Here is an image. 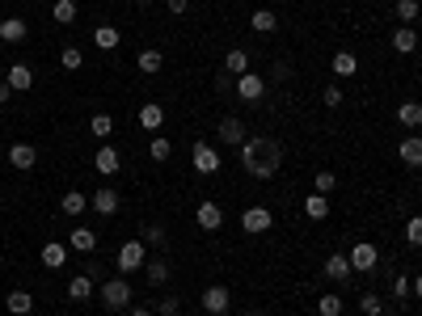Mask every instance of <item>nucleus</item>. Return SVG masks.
Returning <instances> with one entry per match:
<instances>
[{
	"mask_svg": "<svg viewBox=\"0 0 422 316\" xmlns=\"http://www.w3.org/2000/svg\"><path fill=\"white\" fill-rule=\"evenodd\" d=\"M279 165H283V148H279L271 135H249V139L241 143V169H245L249 177L271 182V177L279 173Z\"/></svg>",
	"mask_w": 422,
	"mask_h": 316,
	"instance_id": "1",
	"label": "nucleus"
},
{
	"mask_svg": "<svg viewBox=\"0 0 422 316\" xmlns=\"http://www.w3.org/2000/svg\"><path fill=\"white\" fill-rule=\"evenodd\" d=\"M101 304H106V312H123V308H131V283H127V279H106V287H101Z\"/></svg>",
	"mask_w": 422,
	"mask_h": 316,
	"instance_id": "2",
	"label": "nucleus"
},
{
	"mask_svg": "<svg viewBox=\"0 0 422 316\" xmlns=\"http://www.w3.org/2000/svg\"><path fill=\"white\" fill-rule=\"evenodd\" d=\"M190 165H194V173H203V177H211V173H220V152L216 148H211L207 139H199L194 148H190Z\"/></svg>",
	"mask_w": 422,
	"mask_h": 316,
	"instance_id": "3",
	"label": "nucleus"
},
{
	"mask_svg": "<svg viewBox=\"0 0 422 316\" xmlns=\"http://www.w3.org/2000/svg\"><path fill=\"white\" fill-rule=\"evenodd\" d=\"M346 257H351V270H355V274H372V270L380 266V249H376L372 240H359Z\"/></svg>",
	"mask_w": 422,
	"mask_h": 316,
	"instance_id": "4",
	"label": "nucleus"
},
{
	"mask_svg": "<svg viewBox=\"0 0 422 316\" xmlns=\"http://www.w3.org/2000/svg\"><path fill=\"white\" fill-rule=\"evenodd\" d=\"M144 266H148L144 240H127V245L119 249V270H123V274H135V270H144Z\"/></svg>",
	"mask_w": 422,
	"mask_h": 316,
	"instance_id": "5",
	"label": "nucleus"
},
{
	"mask_svg": "<svg viewBox=\"0 0 422 316\" xmlns=\"http://www.w3.org/2000/svg\"><path fill=\"white\" fill-rule=\"evenodd\" d=\"M241 228H245L249 236H262L267 228H275V216H271L267 207H245V211H241Z\"/></svg>",
	"mask_w": 422,
	"mask_h": 316,
	"instance_id": "6",
	"label": "nucleus"
},
{
	"mask_svg": "<svg viewBox=\"0 0 422 316\" xmlns=\"http://www.w3.org/2000/svg\"><path fill=\"white\" fill-rule=\"evenodd\" d=\"M9 165H13L17 173H30V169L38 165V148H34V143H13V148H9Z\"/></svg>",
	"mask_w": 422,
	"mask_h": 316,
	"instance_id": "7",
	"label": "nucleus"
},
{
	"mask_svg": "<svg viewBox=\"0 0 422 316\" xmlns=\"http://www.w3.org/2000/svg\"><path fill=\"white\" fill-rule=\"evenodd\" d=\"M228 304H233V295H228V287H220V283L203 291V312H211V316H224Z\"/></svg>",
	"mask_w": 422,
	"mask_h": 316,
	"instance_id": "8",
	"label": "nucleus"
},
{
	"mask_svg": "<svg viewBox=\"0 0 422 316\" xmlns=\"http://www.w3.org/2000/svg\"><path fill=\"white\" fill-rule=\"evenodd\" d=\"M89 207L97 211V216H115V211H119V190H115V186L93 190V194H89Z\"/></svg>",
	"mask_w": 422,
	"mask_h": 316,
	"instance_id": "9",
	"label": "nucleus"
},
{
	"mask_svg": "<svg viewBox=\"0 0 422 316\" xmlns=\"http://www.w3.org/2000/svg\"><path fill=\"white\" fill-rule=\"evenodd\" d=\"M262 93H267V80H262L258 72L237 76V97H241V101H262Z\"/></svg>",
	"mask_w": 422,
	"mask_h": 316,
	"instance_id": "10",
	"label": "nucleus"
},
{
	"mask_svg": "<svg viewBox=\"0 0 422 316\" xmlns=\"http://www.w3.org/2000/svg\"><path fill=\"white\" fill-rule=\"evenodd\" d=\"M194 220H199V228H203V232H220V228H224V211H220L216 202H199Z\"/></svg>",
	"mask_w": 422,
	"mask_h": 316,
	"instance_id": "11",
	"label": "nucleus"
},
{
	"mask_svg": "<svg viewBox=\"0 0 422 316\" xmlns=\"http://www.w3.org/2000/svg\"><path fill=\"white\" fill-rule=\"evenodd\" d=\"M119 165H123V161H119V152H115L110 143H101V148H97V156H93V169H97L101 177H115V173H119Z\"/></svg>",
	"mask_w": 422,
	"mask_h": 316,
	"instance_id": "12",
	"label": "nucleus"
},
{
	"mask_svg": "<svg viewBox=\"0 0 422 316\" xmlns=\"http://www.w3.org/2000/svg\"><path fill=\"white\" fill-rule=\"evenodd\" d=\"M355 270H351V257L346 253H330L326 257V279H334V283H346Z\"/></svg>",
	"mask_w": 422,
	"mask_h": 316,
	"instance_id": "13",
	"label": "nucleus"
},
{
	"mask_svg": "<svg viewBox=\"0 0 422 316\" xmlns=\"http://www.w3.org/2000/svg\"><path fill=\"white\" fill-rule=\"evenodd\" d=\"M64 261H68V245H60V240L42 245V266L47 270H64Z\"/></svg>",
	"mask_w": 422,
	"mask_h": 316,
	"instance_id": "14",
	"label": "nucleus"
},
{
	"mask_svg": "<svg viewBox=\"0 0 422 316\" xmlns=\"http://www.w3.org/2000/svg\"><path fill=\"white\" fill-rule=\"evenodd\" d=\"M220 139H224V143H233V148H241V143L249 139V135H245V123H241L237 114H228V119L220 123Z\"/></svg>",
	"mask_w": 422,
	"mask_h": 316,
	"instance_id": "15",
	"label": "nucleus"
},
{
	"mask_svg": "<svg viewBox=\"0 0 422 316\" xmlns=\"http://www.w3.org/2000/svg\"><path fill=\"white\" fill-rule=\"evenodd\" d=\"M68 249H76V253H93V249H97V232L76 224V228L68 232Z\"/></svg>",
	"mask_w": 422,
	"mask_h": 316,
	"instance_id": "16",
	"label": "nucleus"
},
{
	"mask_svg": "<svg viewBox=\"0 0 422 316\" xmlns=\"http://www.w3.org/2000/svg\"><path fill=\"white\" fill-rule=\"evenodd\" d=\"M397 156H401V161H405L410 169H422V135H410V139H401Z\"/></svg>",
	"mask_w": 422,
	"mask_h": 316,
	"instance_id": "17",
	"label": "nucleus"
},
{
	"mask_svg": "<svg viewBox=\"0 0 422 316\" xmlns=\"http://www.w3.org/2000/svg\"><path fill=\"white\" fill-rule=\"evenodd\" d=\"M135 68H140L144 76H156V72L165 68V55H161L156 46H148V51H140V55H135Z\"/></svg>",
	"mask_w": 422,
	"mask_h": 316,
	"instance_id": "18",
	"label": "nucleus"
},
{
	"mask_svg": "<svg viewBox=\"0 0 422 316\" xmlns=\"http://www.w3.org/2000/svg\"><path fill=\"white\" fill-rule=\"evenodd\" d=\"M414 46H418V30L414 26H397L393 30V51L397 55H414Z\"/></svg>",
	"mask_w": 422,
	"mask_h": 316,
	"instance_id": "19",
	"label": "nucleus"
},
{
	"mask_svg": "<svg viewBox=\"0 0 422 316\" xmlns=\"http://www.w3.org/2000/svg\"><path fill=\"white\" fill-rule=\"evenodd\" d=\"M161 123H165V110H161L156 101H144V105H140V127H144V131H161Z\"/></svg>",
	"mask_w": 422,
	"mask_h": 316,
	"instance_id": "20",
	"label": "nucleus"
},
{
	"mask_svg": "<svg viewBox=\"0 0 422 316\" xmlns=\"http://www.w3.org/2000/svg\"><path fill=\"white\" fill-rule=\"evenodd\" d=\"M26 34H30V26L22 17H5V21H0V42H26Z\"/></svg>",
	"mask_w": 422,
	"mask_h": 316,
	"instance_id": "21",
	"label": "nucleus"
},
{
	"mask_svg": "<svg viewBox=\"0 0 422 316\" xmlns=\"http://www.w3.org/2000/svg\"><path fill=\"white\" fill-rule=\"evenodd\" d=\"M5 85H9L13 93H26V89L34 85V72H30V64H13V68H9V80H5Z\"/></svg>",
	"mask_w": 422,
	"mask_h": 316,
	"instance_id": "22",
	"label": "nucleus"
},
{
	"mask_svg": "<svg viewBox=\"0 0 422 316\" xmlns=\"http://www.w3.org/2000/svg\"><path fill=\"white\" fill-rule=\"evenodd\" d=\"M224 72H228V76H245V72H249V55H245L241 46H233L228 55H224Z\"/></svg>",
	"mask_w": 422,
	"mask_h": 316,
	"instance_id": "23",
	"label": "nucleus"
},
{
	"mask_svg": "<svg viewBox=\"0 0 422 316\" xmlns=\"http://www.w3.org/2000/svg\"><path fill=\"white\" fill-rule=\"evenodd\" d=\"M60 211H64V216H81V211H89V194H81V190H72V194H64L60 198Z\"/></svg>",
	"mask_w": 422,
	"mask_h": 316,
	"instance_id": "24",
	"label": "nucleus"
},
{
	"mask_svg": "<svg viewBox=\"0 0 422 316\" xmlns=\"http://www.w3.org/2000/svg\"><path fill=\"white\" fill-rule=\"evenodd\" d=\"M304 216H308V220H326V216H330V198H326V194H308V198H304Z\"/></svg>",
	"mask_w": 422,
	"mask_h": 316,
	"instance_id": "25",
	"label": "nucleus"
},
{
	"mask_svg": "<svg viewBox=\"0 0 422 316\" xmlns=\"http://www.w3.org/2000/svg\"><path fill=\"white\" fill-rule=\"evenodd\" d=\"M93 42H97L101 51H119V42H123V34H119L115 26H97V30H93Z\"/></svg>",
	"mask_w": 422,
	"mask_h": 316,
	"instance_id": "26",
	"label": "nucleus"
},
{
	"mask_svg": "<svg viewBox=\"0 0 422 316\" xmlns=\"http://www.w3.org/2000/svg\"><path fill=\"white\" fill-rule=\"evenodd\" d=\"M68 295H72L76 304H85V299L93 295V279H89V274H72V279H68Z\"/></svg>",
	"mask_w": 422,
	"mask_h": 316,
	"instance_id": "27",
	"label": "nucleus"
},
{
	"mask_svg": "<svg viewBox=\"0 0 422 316\" xmlns=\"http://www.w3.org/2000/svg\"><path fill=\"white\" fill-rule=\"evenodd\" d=\"M9 312L13 316H30L34 312V295L30 291H9Z\"/></svg>",
	"mask_w": 422,
	"mask_h": 316,
	"instance_id": "28",
	"label": "nucleus"
},
{
	"mask_svg": "<svg viewBox=\"0 0 422 316\" xmlns=\"http://www.w3.org/2000/svg\"><path fill=\"white\" fill-rule=\"evenodd\" d=\"M249 26H253L258 34H271V30H279V17H275L271 9H258V13L249 17Z\"/></svg>",
	"mask_w": 422,
	"mask_h": 316,
	"instance_id": "29",
	"label": "nucleus"
},
{
	"mask_svg": "<svg viewBox=\"0 0 422 316\" xmlns=\"http://www.w3.org/2000/svg\"><path fill=\"white\" fill-rule=\"evenodd\" d=\"M359 72V60L351 55V51H338L334 55V76H355Z\"/></svg>",
	"mask_w": 422,
	"mask_h": 316,
	"instance_id": "30",
	"label": "nucleus"
},
{
	"mask_svg": "<svg viewBox=\"0 0 422 316\" xmlns=\"http://www.w3.org/2000/svg\"><path fill=\"white\" fill-rule=\"evenodd\" d=\"M51 17H56L60 26H72V21H76V0H56V9H51Z\"/></svg>",
	"mask_w": 422,
	"mask_h": 316,
	"instance_id": "31",
	"label": "nucleus"
},
{
	"mask_svg": "<svg viewBox=\"0 0 422 316\" xmlns=\"http://www.w3.org/2000/svg\"><path fill=\"white\" fill-rule=\"evenodd\" d=\"M89 131H93L97 139H110V135H115V119H110V114H93V119H89Z\"/></svg>",
	"mask_w": 422,
	"mask_h": 316,
	"instance_id": "32",
	"label": "nucleus"
},
{
	"mask_svg": "<svg viewBox=\"0 0 422 316\" xmlns=\"http://www.w3.org/2000/svg\"><path fill=\"white\" fill-rule=\"evenodd\" d=\"M148 283L152 287H165L169 283V261H148Z\"/></svg>",
	"mask_w": 422,
	"mask_h": 316,
	"instance_id": "33",
	"label": "nucleus"
},
{
	"mask_svg": "<svg viewBox=\"0 0 422 316\" xmlns=\"http://www.w3.org/2000/svg\"><path fill=\"white\" fill-rule=\"evenodd\" d=\"M81 64H85V55H81L76 46H64V51H60V68H64V72H81Z\"/></svg>",
	"mask_w": 422,
	"mask_h": 316,
	"instance_id": "34",
	"label": "nucleus"
},
{
	"mask_svg": "<svg viewBox=\"0 0 422 316\" xmlns=\"http://www.w3.org/2000/svg\"><path fill=\"white\" fill-rule=\"evenodd\" d=\"M418 13H422V5H418V0H397V21H401V26L418 21Z\"/></svg>",
	"mask_w": 422,
	"mask_h": 316,
	"instance_id": "35",
	"label": "nucleus"
},
{
	"mask_svg": "<svg viewBox=\"0 0 422 316\" xmlns=\"http://www.w3.org/2000/svg\"><path fill=\"white\" fill-rule=\"evenodd\" d=\"M397 119H401L405 127H422V105H418V101H405L401 110H397Z\"/></svg>",
	"mask_w": 422,
	"mask_h": 316,
	"instance_id": "36",
	"label": "nucleus"
},
{
	"mask_svg": "<svg viewBox=\"0 0 422 316\" xmlns=\"http://www.w3.org/2000/svg\"><path fill=\"white\" fill-rule=\"evenodd\" d=\"M148 156H152V161H169V156H174V143H169L165 135H156V139L148 143Z\"/></svg>",
	"mask_w": 422,
	"mask_h": 316,
	"instance_id": "37",
	"label": "nucleus"
},
{
	"mask_svg": "<svg viewBox=\"0 0 422 316\" xmlns=\"http://www.w3.org/2000/svg\"><path fill=\"white\" fill-rule=\"evenodd\" d=\"M316 312L321 316H342V295H321L316 299Z\"/></svg>",
	"mask_w": 422,
	"mask_h": 316,
	"instance_id": "38",
	"label": "nucleus"
},
{
	"mask_svg": "<svg viewBox=\"0 0 422 316\" xmlns=\"http://www.w3.org/2000/svg\"><path fill=\"white\" fill-rule=\"evenodd\" d=\"M334 186H338V177H334L330 169H321V173H316V177H312V190H316V194H330Z\"/></svg>",
	"mask_w": 422,
	"mask_h": 316,
	"instance_id": "39",
	"label": "nucleus"
},
{
	"mask_svg": "<svg viewBox=\"0 0 422 316\" xmlns=\"http://www.w3.org/2000/svg\"><path fill=\"white\" fill-rule=\"evenodd\" d=\"M405 240H410L414 249H422V216H414V220L405 224Z\"/></svg>",
	"mask_w": 422,
	"mask_h": 316,
	"instance_id": "40",
	"label": "nucleus"
},
{
	"mask_svg": "<svg viewBox=\"0 0 422 316\" xmlns=\"http://www.w3.org/2000/svg\"><path fill=\"white\" fill-rule=\"evenodd\" d=\"M359 308H363V316H380V312H385V299H380V295H363Z\"/></svg>",
	"mask_w": 422,
	"mask_h": 316,
	"instance_id": "41",
	"label": "nucleus"
},
{
	"mask_svg": "<svg viewBox=\"0 0 422 316\" xmlns=\"http://www.w3.org/2000/svg\"><path fill=\"white\" fill-rule=\"evenodd\" d=\"M144 245H156V249H161V245H165V228H161V224H148V228H144Z\"/></svg>",
	"mask_w": 422,
	"mask_h": 316,
	"instance_id": "42",
	"label": "nucleus"
},
{
	"mask_svg": "<svg viewBox=\"0 0 422 316\" xmlns=\"http://www.w3.org/2000/svg\"><path fill=\"white\" fill-rule=\"evenodd\" d=\"M321 101L330 105V110H334V105H342V89H338V85H326V89H321Z\"/></svg>",
	"mask_w": 422,
	"mask_h": 316,
	"instance_id": "43",
	"label": "nucleus"
},
{
	"mask_svg": "<svg viewBox=\"0 0 422 316\" xmlns=\"http://www.w3.org/2000/svg\"><path fill=\"white\" fill-rule=\"evenodd\" d=\"M178 308H182V304H178L174 295H165L161 304H156V316H178Z\"/></svg>",
	"mask_w": 422,
	"mask_h": 316,
	"instance_id": "44",
	"label": "nucleus"
},
{
	"mask_svg": "<svg viewBox=\"0 0 422 316\" xmlns=\"http://www.w3.org/2000/svg\"><path fill=\"white\" fill-rule=\"evenodd\" d=\"M216 89H220V93H228V89H237V76H228V72H220V76H216Z\"/></svg>",
	"mask_w": 422,
	"mask_h": 316,
	"instance_id": "45",
	"label": "nucleus"
},
{
	"mask_svg": "<svg viewBox=\"0 0 422 316\" xmlns=\"http://www.w3.org/2000/svg\"><path fill=\"white\" fill-rule=\"evenodd\" d=\"M393 295H401V299L410 295V279H405V274H397V279H393Z\"/></svg>",
	"mask_w": 422,
	"mask_h": 316,
	"instance_id": "46",
	"label": "nucleus"
},
{
	"mask_svg": "<svg viewBox=\"0 0 422 316\" xmlns=\"http://www.w3.org/2000/svg\"><path fill=\"white\" fill-rule=\"evenodd\" d=\"M165 5H169V13H174V17H182V13L190 9V0H165Z\"/></svg>",
	"mask_w": 422,
	"mask_h": 316,
	"instance_id": "47",
	"label": "nucleus"
},
{
	"mask_svg": "<svg viewBox=\"0 0 422 316\" xmlns=\"http://www.w3.org/2000/svg\"><path fill=\"white\" fill-rule=\"evenodd\" d=\"M9 97H13V89H9V85H0V105H5Z\"/></svg>",
	"mask_w": 422,
	"mask_h": 316,
	"instance_id": "48",
	"label": "nucleus"
},
{
	"mask_svg": "<svg viewBox=\"0 0 422 316\" xmlns=\"http://www.w3.org/2000/svg\"><path fill=\"white\" fill-rule=\"evenodd\" d=\"M414 295H418V299H422V274H418V279H414Z\"/></svg>",
	"mask_w": 422,
	"mask_h": 316,
	"instance_id": "49",
	"label": "nucleus"
},
{
	"mask_svg": "<svg viewBox=\"0 0 422 316\" xmlns=\"http://www.w3.org/2000/svg\"><path fill=\"white\" fill-rule=\"evenodd\" d=\"M131 316H152V312L148 308H131Z\"/></svg>",
	"mask_w": 422,
	"mask_h": 316,
	"instance_id": "50",
	"label": "nucleus"
},
{
	"mask_svg": "<svg viewBox=\"0 0 422 316\" xmlns=\"http://www.w3.org/2000/svg\"><path fill=\"white\" fill-rule=\"evenodd\" d=\"M135 5H152V0H135Z\"/></svg>",
	"mask_w": 422,
	"mask_h": 316,
	"instance_id": "51",
	"label": "nucleus"
},
{
	"mask_svg": "<svg viewBox=\"0 0 422 316\" xmlns=\"http://www.w3.org/2000/svg\"><path fill=\"white\" fill-rule=\"evenodd\" d=\"M249 316H262V312H249Z\"/></svg>",
	"mask_w": 422,
	"mask_h": 316,
	"instance_id": "52",
	"label": "nucleus"
},
{
	"mask_svg": "<svg viewBox=\"0 0 422 316\" xmlns=\"http://www.w3.org/2000/svg\"><path fill=\"white\" fill-rule=\"evenodd\" d=\"M224 316H233V312H224Z\"/></svg>",
	"mask_w": 422,
	"mask_h": 316,
	"instance_id": "53",
	"label": "nucleus"
}]
</instances>
